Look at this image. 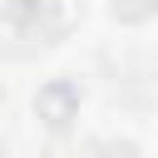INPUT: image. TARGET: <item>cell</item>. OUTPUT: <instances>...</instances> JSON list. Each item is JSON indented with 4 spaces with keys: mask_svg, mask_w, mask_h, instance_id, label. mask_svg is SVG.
<instances>
[{
    "mask_svg": "<svg viewBox=\"0 0 158 158\" xmlns=\"http://www.w3.org/2000/svg\"><path fill=\"white\" fill-rule=\"evenodd\" d=\"M69 104H74V89H69V84H54V89L40 94V109H49V123H64Z\"/></svg>",
    "mask_w": 158,
    "mask_h": 158,
    "instance_id": "1",
    "label": "cell"
},
{
    "mask_svg": "<svg viewBox=\"0 0 158 158\" xmlns=\"http://www.w3.org/2000/svg\"><path fill=\"white\" fill-rule=\"evenodd\" d=\"M153 0H114V10H123V15H143Z\"/></svg>",
    "mask_w": 158,
    "mask_h": 158,
    "instance_id": "2",
    "label": "cell"
}]
</instances>
